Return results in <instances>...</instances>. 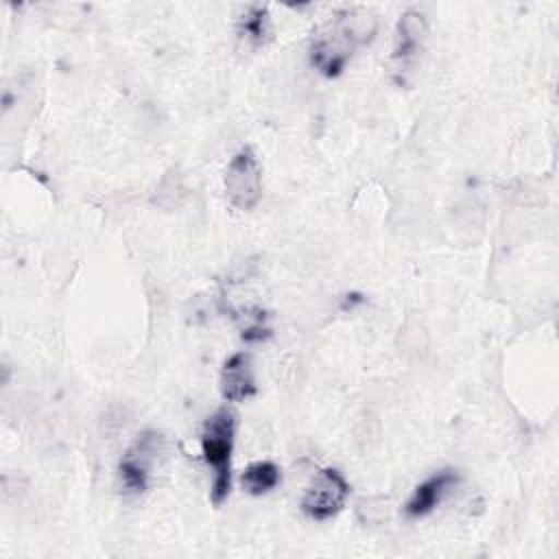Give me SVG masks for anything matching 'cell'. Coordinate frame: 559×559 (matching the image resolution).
<instances>
[{"mask_svg":"<svg viewBox=\"0 0 559 559\" xmlns=\"http://www.w3.org/2000/svg\"><path fill=\"white\" fill-rule=\"evenodd\" d=\"M162 435L155 430H144L138 435V439L131 443V448L122 454L118 463V472L122 478V485L129 493H142L148 487L151 469L155 465V459L162 450Z\"/></svg>","mask_w":559,"mask_h":559,"instance_id":"6","label":"cell"},{"mask_svg":"<svg viewBox=\"0 0 559 559\" xmlns=\"http://www.w3.org/2000/svg\"><path fill=\"white\" fill-rule=\"evenodd\" d=\"M378 31L376 15L365 7L334 11L310 39V63L328 79L338 76L354 52L369 44Z\"/></svg>","mask_w":559,"mask_h":559,"instance_id":"1","label":"cell"},{"mask_svg":"<svg viewBox=\"0 0 559 559\" xmlns=\"http://www.w3.org/2000/svg\"><path fill=\"white\" fill-rule=\"evenodd\" d=\"M456 483H459V476L452 469H441V472L432 474L430 478H426L424 483H419L415 487L413 496L408 498V502L404 507V513L408 518L428 515Z\"/></svg>","mask_w":559,"mask_h":559,"instance_id":"8","label":"cell"},{"mask_svg":"<svg viewBox=\"0 0 559 559\" xmlns=\"http://www.w3.org/2000/svg\"><path fill=\"white\" fill-rule=\"evenodd\" d=\"M238 33L253 46H262L271 37V15L262 4H251L238 17Z\"/></svg>","mask_w":559,"mask_h":559,"instance_id":"10","label":"cell"},{"mask_svg":"<svg viewBox=\"0 0 559 559\" xmlns=\"http://www.w3.org/2000/svg\"><path fill=\"white\" fill-rule=\"evenodd\" d=\"M428 24L426 17L419 11H406L400 15L395 26V39H393V74L397 83H406L408 74L415 70L419 55L424 50Z\"/></svg>","mask_w":559,"mask_h":559,"instance_id":"5","label":"cell"},{"mask_svg":"<svg viewBox=\"0 0 559 559\" xmlns=\"http://www.w3.org/2000/svg\"><path fill=\"white\" fill-rule=\"evenodd\" d=\"M240 480L247 493L262 496L282 483V469L273 461H255L245 467Z\"/></svg>","mask_w":559,"mask_h":559,"instance_id":"9","label":"cell"},{"mask_svg":"<svg viewBox=\"0 0 559 559\" xmlns=\"http://www.w3.org/2000/svg\"><path fill=\"white\" fill-rule=\"evenodd\" d=\"M236 413L225 404L216 408L203 424L201 452L205 463L212 467V502L221 507L231 489V452L236 441Z\"/></svg>","mask_w":559,"mask_h":559,"instance_id":"2","label":"cell"},{"mask_svg":"<svg viewBox=\"0 0 559 559\" xmlns=\"http://www.w3.org/2000/svg\"><path fill=\"white\" fill-rule=\"evenodd\" d=\"M218 386L225 402H245L258 393L249 352H236L223 362Z\"/></svg>","mask_w":559,"mask_h":559,"instance_id":"7","label":"cell"},{"mask_svg":"<svg viewBox=\"0 0 559 559\" xmlns=\"http://www.w3.org/2000/svg\"><path fill=\"white\" fill-rule=\"evenodd\" d=\"M349 496V483L336 467H323L301 498V511L317 522L334 518Z\"/></svg>","mask_w":559,"mask_h":559,"instance_id":"4","label":"cell"},{"mask_svg":"<svg viewBox=\"0 0 559 559\" xmlns=\"http://www.w3.org/2000/svg\"><path fill=\"white\" fill-rule=\"evenodd\" d=\"M225 194L227 201L240 210H253L262 199V168L251 146H242L225 168Z\"/></svg>","mask_w":559,"mask_h":559,"instance_id":"3","label":"cell"}]
</instances>
